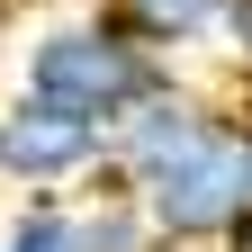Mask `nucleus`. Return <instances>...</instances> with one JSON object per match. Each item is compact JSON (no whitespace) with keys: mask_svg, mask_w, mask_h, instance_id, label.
<instances>
[{"mask_svg":"<svg viewBox=\"0 0 252 252\" xmlns=\"http://www.w3.org/2000/svg\"><path fill=\"white\" fill-rule=\"evenodd\" d=\"M135 207L162 252H225L252 225V99H207L189 144L135 180Z\"/></svg>","mask_w":252,"mask_h":252,"instance_id":"f257e3e1","label":"nucleus"},{"mask_svg":"<svg viewBox=\"0 0 252 252\" xmlns=\"http://www.w3.org/2000/svg\"><path fill=\"white\" fill-rule=\"evenodd\" d=\"M171 72L180 63L144 54L108 9H45L36 27H27V45H18V90L45 99V108L90 117L99 135H108V117H126L153 81H171Z\"/></svg>","mask_w":252,"mask_h":252,"instance_id":"f03ea898","label":"nucleus"},{"mask_svg":"<svg viewBox=\"0 0 252 252\" xmlns=\"http://www.w3.org/2000/svg\"><path fill=\"white\" fill-rule=\"evenodd\" d=\"M90 171H99V126L90 117L45 108L27 90L0 99V189H18V198H72Z\"/></svg>","mask_w":252,"mask_h":252,"instance_id":"7ed1b4c3","label":"nucleus"},{"mask_svg":"<svg viewBox=\"0 0 252 252\" xmlns=\"http://www.w3.org/2000/svg\"><path fill=\"white\" fill-rule=\"evenodd\" d=\"M90 9H108L126 36L144 54H162V63H180L189 45L216 36V0H90Z\"/></svg>","mask_w":252,"mask_h":252,"instance_id":"20e7f679","label":"nucleus"},{"mask_svg":"<svg viewBox=\"0 0 252 252\" xmlns=\"http://www.w3.org/2000/svg\"><path fill=\"white\" fill-rule=\"evenodd\" d=\"M72 252H162L144 225V207L126 189H81L72 198Z\"/></svg>","mask_w":252,"mask_h":252,"instance_id":"39448f33","label":"nucleus"},{"mask_svg":"<svg viewBox=\"0 0 252 252\" xmlns=\"http://www.w3.org/2000/svg\"><path fill=\"white\" fill-rule=\"evenodd\" d=\"M0 252H72V198H18L0 225Z\"/></svg>","mask_w":252,"mask_h":252,"instance_id":"423d86ee","label":"nucleus"},{"mask_svg":"<svg viewBox=\"0 0 252 252\" xmlns=\"http://www.w3.org/2000/svg\"><path fill=\"white\" fill-rule=\"evenodd\" d=\"M216 54L234 63V81L252 90V0H216V36H207Z\"/></svg>","mask_w":252,"mask_h":252,"instance_id":"0eeeda50","label":"nucleus"},{"mask_svg":"<svg viewBox=\"0 0 252 252\" xmlns=\"http://www.w3.org/2000/svg\"><path fill=\"white\" fill-rule=\"evenodd\" d=\"M225 252H252V225H243V234H234V243H225Z\"/></svg>","mask_w":252,"mask_h":252,"instance_id":"6e6552de","label":"nucleus"},{"mask_svg":"<svg viewBox=\"0 0 252 252\" xmlns=\"http://www.w3.org/2000/svg\"><path fill=\"white\" fill-rule=\"evenodd\" d=\"M45 9H90V0H45Z\"/></svg>","mask_w":252,"mask_h":252,"instance_id":"1a4fd4ad","label":"nucleus"}]
</instances>
